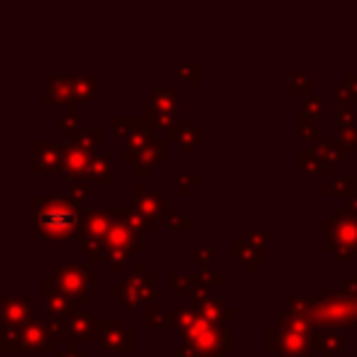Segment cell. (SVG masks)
Wrapping results in <instances>:
<instances>
[{"label": "cell", "mask_w": 357, "mask_h": 357, "mask_svg": "<svg viewBox=\"0 0 357 357\" xmlns=\"http://www.w3.org/2000/svg\"><path fill=\"white\" fill-rule=\"evenodd\" d=\"M37 223H40L42 228L52 230V233H54V230L59 228L61 235H64V233H69V230L74 228L76 215H74V211H71V208H66V206H59V208L45 211V213H42L40 218H37Z\"/></svg>", "instance_id": "obj_1"}]
</instances>
